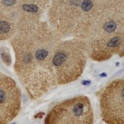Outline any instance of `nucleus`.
Segmentation results:
<instances>
[{"mask_svg":"<svg viewBox=\"0 0 124 124\" xmlns=\"http://www.w3.org/2000/svg\"><path fill=\"white\" fill-rule=\"evenodd\" d=\"M63 38L46 21L18 32L10 39L14 52V68L32 101L56 88L52 57Z\"/></svg>","mask_w":124,"mask_h":124,"instance_id":"nucleus-1","label":"nucleus"},{"mask_svg":"<svg viewBox=\"0 0 124 124\" xmlns=\"http://www.w3.org/2000/svg\"><path fill=\"white\" fill-rule=\"evenodd\" d=\"M99 13L96 0H51L48 23L64 39L85 40Z\"/></svg>","mask_w":124,"mask_h":124,"instance_id":"nucleus-2","label":"nucleus"},{"mask_svg":"<svg viewBox=\"0 0 124 124\" xmlns=\"http://www.w3.org/2000/svg\"><path fill=\"white\" fill-rule=\"evenodd\" d=\"M88 59L87 45L84 39L70 38L61 40L52 57V69L57 85L78 80L83 74Z\"/></svg>","mask_w":124,"mask_h":124,"instance_id":"nucleus-3","label":"nucleus"},{"mask_svg":"<svg viewBox=\"0 0 124 124\" xmlns=\"http://www.w3.org/2000/svg\"><path fill=\"white\" fill-rule=\"evenodd\" d=\"M94 113L91 101L77 96L57 103L49 111L44 124H93Z\"/></svg>","mask_w":124,"mask_h":124,"instance_id":"nucleus-4","label":"nucleus"},{"mask_svg":"<svg viewBox=\"0 0 124 124\" xmlns=\"http://www.w3.org/2000/svg\"><path fill=\"white\" fill-rule=\"evenodd\" d=\"M101 116L107 124H124V79L108 83L99 95Z\"/></svg>","mask_w":124,"mask_h":124,"instance_id":"nucleus-5","label":"nucleus"},{"mask_svg":"<svg viewBox=\"0 0 124 124\" xmlns=\"http://www.w3.org/2000/svg\"><path fill=\"white\" fill-rule=\"evenodd\" d=\"M22 94L13 78L0 71V124H9L21 110Z\"/></svg>","mask_w":124,"mask_h":124,"instance_id":"nucleus-6","label":"nucleus"},{"mask_svg":"<svg viewBox=\"0 0 124 124\" xmlns=\"http://www.w3.org/2000/svg\"><path fill=\"white\" fill-rule=\"evenodd\" d=\"M124 31V0L99 13L88 39L121 34ZM85 39V40H86Z\"/></svg>","mask_w":124,"mask_h":124,"instance_id":"nucleus-7","label":"nucleus"},{"mask_svg":"<svg viewBox=\"0 0 124 124\" xmlns=\"http://www.w3.org/2000/svg\"><path fill=\"white\" fill-rule=\"evenodd\" d=\"M88 57L97 62L108 61L115 54L118 55L122 47V34L107 37H98L85 40Z\"/></svg>","mask_w":124,"mask_h":124,"instance_id":"nucleus-8","label":"nucleus"},{"mask_svg":"<svg viewBox=\"0 0 124 124\" xmlns=\"http://www.w3.org/2000/svg\"><path fill=\"white\" fill-rule=\"evenodd\" d=\"M18 32V27L14 22L0 12V42L10 40Z\"/></svg>","mask_w":124,"mask_h":124,"instance_id":"nucleus-9","label":"nucleus"},{"mask_svg":"<svg viewBox=\"0 0 124 124\" xmlns=\"http://www.w3.org/2000/svg\"><path fill=\"white\" fill-rule=\"evenodd\" d=\"M120 1L121 0H96V3H97L98 8H99V11L101 13V11L114 6L115 4L119 3Z\"/></svg>","mask_w":124,"mask_h":124,"instance_id":"nucleus-10","label":"nucleus"},{"mask_svg":"<svg viewBox=\"0 0 124 124\" xmlns=\"http://www.w3.org/2000/svg\"><path fill=\"white\" fill-rule=\"evenodd\" d=\"M0 58H1L2 61L4 62L5 64H7L8 65H10L12 61H11V57L10 54H8V51H7L6 50H1V52H0Z\"/></svg>","mask_w":124,"mask_h":124,"instance_id":"nucleus-11","label":"nucleus"},{"mask_svg":"<svg viewBox=\"0 0 124 124\" xmlns=\"http://www.w3.org/2000/svg\"><path fill=\"white\" fill-rule=\"evenodd\" d=\"M118 56L120 57H124V31L122 33V47L120 52L118 54Z\"/></svg>","mask_w":124,"mask_h":124,"instance_id":"nucleus-12","label":"nucleus"},{"mask_svg":"<svg viewBox=\"0 0 124 124\" xmlns=\"http://www.w3.org/2000/svg\"><path fill=\"white\" fill-rule=\"evenodd\" d=\"M12 124H15V123H12Z\"/></svg>","mask_w":124,"mask_h":124,"instance_id":"nucleus-13","label":"nucleus"}]
</instances>
